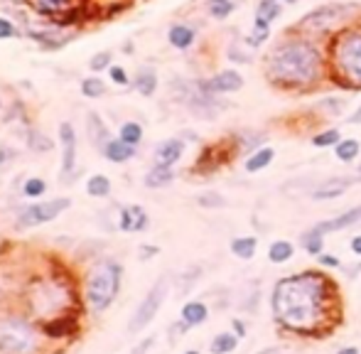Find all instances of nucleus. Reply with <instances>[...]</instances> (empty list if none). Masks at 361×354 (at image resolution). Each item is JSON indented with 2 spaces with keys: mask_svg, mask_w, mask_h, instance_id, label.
I'll return each instance as SVG.
<instances>
[{
  "mask_svg": "<svg viewBox=\"0 0 361 354\" xmlns=\"http://www.w3.org/2000/svg\"><path fill=\"white\" fill-rule=\"evenodd\" d=\"M273 317L298 335L327 337L337 325L339 286L324 271H300L276 281L271 293Z\"/></svg>",
  "mask_w": 361,
  "mask_h": 354,
  "instance_id": "1",
  "label": "nucleus"
},
{
  "mask_svg": "<svg viewBox=\"0 0 361 354\" xmlns=\"http://www.w3.org/2000/svg\"><path fill=\"white\" fill-rule=\"evenodd\" d=\"M263 74L282 94H307L329 77L327 52L320 39L288 28L263 57Z\"/></svg>",
  "mask_w": 361,
  "mask_h": 354,
  "instance_id": "2",
  "label": "nucleus"
},
{
  "mask_svg": "<svg viewBox=\"0 0 361 354\" xmlns=\"http://www.w3.org/2000/svg\"><path fill=\"white\" fill-rule=\"evenodd\" d=\"M329 79L342 89L361 91V20L347 25L327 39Z\"/></svg>",
  "mask_w": 361,
  "mask_h": 354,
  "instance_id": "3",
  "label": "nucleus"
},
{
  "mask_svg": "<svg viewBox=\"0 0 361 354\" xmlns=\"http://www.w3.org/2000/svg\"><path fill=\"white\" fill-rule=\"evenodd\" d=\"M359 15V0H329V3H322V6L312 8L310 12H305L293 28L322 42V39H329L334 32H339L347 25L356 23Z\"/></svg>",
  "mask_w": 361,
  "mask_h": 354,
  "instance_id": "4",
  "label": "nucleus"
},
{
  "mask_svg": "<svg viewBox=\"0 0 361 354\" xmlns=\"http://www.w3.org/2000/svg\"><path fill=\"white\" fill-rule=\"evenodd\" d=\"M121 275H123V268H121L118 261L113 259H101L94 264V268L86 275V303L94 313H103L108 305L116 300L121 288Z\"/></svg>",
  "mask_w": 361,
  "mask_h": 354,
  "instance_id": "5",
  "label": "nucleus"
},
{
  "mask_svg": "<svg viewBox=\"0 0 361 354\" xmlns=\"http://www.w3.org/2000/svg\"><path fill=\"white\" fill-rule=\"evenodd\" d=\"M37 332L25 317L0 320V354H34Z\"/></svg>",
  "mask_w": 361,
  "mask_h": 354,
  "instance_id": "6",
  "label": "nucleus"
},
{
  "mask_svg": "<svg viewBox=\"0 0 361 354\" xmlns=\"http://www.w3.org/2000/svg\"><path fill=\"white\" fill-rule=\"evenodd\" d=\"M167 291H169V278L167 275H163V278L155 281V286L147 291V295L136 308V313H133V317H130V322H128V332L138 335V332L145 330V327L155 320V315L160 313L165 298H167Z\"/></svg>",
  "mask_w": 361,
  "mask_h": 354,
  "instance_id": "7",
  "label": "nucleus"
},
{
  "mask_svg": "<svg viewBox=\"0 0 361 354\" xmlns=\"http://www.w3.org/2000/svg\"><path fill=\"white\" fill-rule=\"evenodd\" d=\"M72 207L69 197H54V199H45V202H32L20 212V226H42L54 222L56 217H62L67 209Z\"/></svg>",
  "mask_w": 361,
  "mask_h": 354,
  "instance_id": "8",
  "label": "nucleus"
},
{
  "mask_svg": "<svg viewBox=\"0 0 361 354\" xmlns=\"http://www.w3.org/2000/svg\"><path fill=\"white\" fill-rule=\"evenodd\" d=\"M243 77L241 72L236 69H221V72L212 74L209 79H202L197 81V86L207 94H214V96H221V94H236V91L243 89Z\"/></svg>",
  "mask_w": 361,
  "mask_h": 354,
  "instance_id": "9",
  "label": "nucleus"
},
{
  "mask_svg": "<svg viewBox=\"0 0 361 354\" xmlns=\"http://www.w3.org/2000/svg\"><path fill=\"white\" fill-rule=\"evenodd\" d=\"M59 146H62V182H72L74 170H76L79 141H76V130L69 121L59 124Z\"/></svg>",
  "mask_w": 361,
  "mask_h": 354,
  "instance_id": "10",
  "label": "nucleus"
},
{
  "mask_svg": "<svg viewBox=\"0 0 361 354\" xmlns=\"http://www.w3.org/2000/svg\"><path fill=\"white\" fill-rule=\"evenodd\" d=\"M356 182H361V175H342V177H329V180L320 182L315 190L310 192V197L315 202H327V199H337L344 195L349 187H354Z\"/></svg>",
  "mask_w": 361,
  "mask_h": 354,
  "instance_id": "11",
  "label": "nucleus"
},
{
  "mask_svg": "<svg viewBox=\"0 0 361 354\" xmlns=\"http://www.w3.org/2000/svg\"><path fill=\"white\" fill-rule=\"evenodd\" d=\"M150 226V217L141 204H128V207L121 209L118 214V229L125 234H138V231H145Z\"/></svg>",
  "mask_w": 361,
  "mask_h": 354,
  "instance_id": "12",
  "label": "nucleus"
},
{
  "mask_svg": "<svg viewBox=\"0 0 361 354\" xmlns=\"http://www.w3.org/2000/svg\"><path fill=\"white\" fill-rule=\"evenodd\" d=\"M182 155H185V143L180 138H167V141L155 146L153 160L155 165H163V168H175L182 160Z\"/></svg>",
  "mask_w": 361,
  "mask_h": 354,
  "instance_id": "13",
  "label": "nucleus"
},
{
  "mask_svg": "<svg viewBox=\"0 0 361 354\" xmlns=\"http://www.w3.org/2000/svg\"><path fill=\"white\" fill-rule=\"evenodd\" d=\"M167 42H169V47H175V50H180V52L192 50V47L197 45V28H194V25H189V23L169 25Z\"/></svg>",
  "mask_w": 361,
  "mask_h": 354,
  "instance_id": "14",
  "label": "nucleus"
},
{
  "mask_svg": "<svg viewBox=\"0 0 361 354\" xmlns=\"http://www.w3.org/2000/svg\"><path fill=\"white\" fill-rule=\"evenodd\" d=\"M359 222H361V204H359V207L347 209L344 214H339V217H332V219L317 222L315 229L320 231V234H334V231L349 229V226L359 224Z\"/></svg>",
  "mask_w": 361,
  "mask_h": 354,
  "instance_id": "15",
  "label": "nucleus"
},
{
  "mask_svg": "<svg viewBox=\"0 0 361 354\" xmlns=\"http://www.w3.org/2000/svg\"><path fill=\"white\" fill-rule=\"evenodd\" d=\"M86 130H89L91 146L96 148L99 153H101L103 148H106V143L113 138L111 130H108V126L103 124V118L99 116V113H89V118H86Z\"/></svg>",
  "mask_w": 361,
  "mask_h": 354,
  "instance_id": "16",
  "label": "nucleus"
},
{
  "mask_svg": "<svg viewBox=\"0 0 361 354\" xmlns=\"http://www.w3.org/2000/svg\"><path fill=\"white\" fill-rule=\"evenodd\" d=\"M130 86H133L141 96L150 99V96H155V91H158V86H160L158 72H155L153 67H141L136 72V77H133V81H130Z\"/></svg>",
  "mask_w": 361,
  "mask_h": 354,
  "instance_id": "17",
  "label": "nucleus"
},
{
  "mask_svg": "<svg viewBox=\"0 0 361 354\" xmlns=\"http://www.w3.org/2000/svg\"><path fill=\"white\" fill-rule=\"evenodd\" d=\"M101 155L106 157L108 163H128L130 157H136V146H128V143H123L121 138H111V141L106 143V148L101 150Z\"/></svg>",
  "mask_w": 361,
  "mask_h": 354,
  "instance_id": "18",
  "label": "nucleus"
},
{
  "mask_svg": "<svg viewBox=\"0 0 361 354\" xmlns=\"http://www.w3.org/2000/svg\"><path fill=\"white\" fill-rule=\"evenodd\" d=\"M276 160V150H273L271 146H260L258 150H254V153H249L246 155V160H243V170L246 173H260V170H265L268 165Z\"/></svg>",
  "mask_w": 361,
  "mask_h": 354,
  "instance_id": "19",
  "label": "nucleus"
},
{
  "mask_svg": "<svg viewBox=\"0 0 361 354\" xmlns=\"http://www.w3.org/2000/svg\"><path fill=\"white\" fill-rule=\"evenodd\" d=\"M175 182V170L172 168H163V165H153L147 170V175L143 177V185L150 187V190H163Z\"/></svg>",
  "mask_w": 361,
  "mask_h": 354,
  "instance_id": "20",
  "label": "nucleus"
},
{
  "mask_svg": "<svg viewBox=\"0 0 361 354\" xmlns=\"http://www.w3.org/2000/svg\"><path fill=\"white\" fill-rule=\"evenodd\" d=\"M209 317V308L202 300H189V303L182 305V322H187L189 327H197L202 322H207Z\"/></svg>",
  "mask_w": 361,
  "mask_h": 354,
  "instance_id": "21",
  "label": "nucleus"
},
{
  "mask_svg": "<svg viewBox=\"0 0 361 354\" xmlns=\"http://www.w3.org/2000/svg\"><path fill=\"white\" fill-rule=\"evenodd\" d=\"M293 256H295V246H293V242H288V239H276V242L268 246V261L276 266L288 264Z\"/></svg>",
  "mask_w": 361,
  "mask_h": 354,
  "instance_id": "22",
  "label": "nucleus"
},
{
  "mask_svg": "<svg viewBox=\"0 0 361 354\" xmlns=\"http://www.w3.org/2000/svg\"><path fill=\"white\" fill-rule=\"evenodd\" d=\"M268 37H271V23L254 17V30H251V35H246L243 45L251 47V50H258V47H263L268 42Z\"/></svg>",
  "mask_w": 361,
  "mask_h": 354,
  "instance_id": "23",
  "label": "nucleus"
},
{
  "mask_svg": "<svg viewBox=\"0 0 361 354\" xmlns=\"http://www.w3.org/2000/svg\"><path fill=\"white\" fill-rule=\"evenodd\" d=\"M258 248V239L256 236H236L231 242V253L241 261H251Z\"/></svg>",
  "mask_w": 361,
  "mask_h": 354,
  "instance_id": "24",
  "label": "nucleus"
},
{
  "mask_svg": "<svg viewBox=\"0 0 361 354\" xmlns=\"http://www.w3.org/2000/svg\"><path fill=\"white\" fill-rule=\"evenodd\" d=\"M361 153V143L356 138H342V141L334 146V155H337L339 163H354Z\"/></svg>",
  "mask_w": 361,
  "mask_h": 354,
  "instance_id": "25",
  "label": "nucleus"
},
{
  "mask_svg": "<svg viewBox=\"0 0 361 354\" xmlns=\"http://www.w3.org/2000/svg\"><path fill=\"white\" fill-rule=\"evenodd\" d=\"M32 3L42 15H62L76 6V0H32Z\"/></svg>",
  "mask_w": 361,
  "mask_h": 354,
  "instance_id": "26",
  "label": "nucleus"
},
{
  "mask_svg": "<svg viewBox=\"0 0 361 354\" xmlns=\"http://www.w3.org/2000/svg\"><path fill=\"white\" fill-rule=\"evenodd\" d=\"M280 15H282L280 0H258V6H256V17L258 20H265V23L273 25Z\"/></svg>",
  "mask_w": 361,
  "mask_h": 354,
  "instance_id": "27",
  "label": "nucleus"
},
{
  "mask_svg": "<svg viewBox=\"0 0 361 354\" xmlns=\"http://www.w3.org/2000/svg\"><path fill=\"white\" fill-rule=\"evenodd\" d=\"M300 246L305 248L310 256H320L322 251H324V234H320V231L312 226V229H307L305 234H302V239H300Z\"/></svg>",
  "mask_w": 361,
  "mask_h": 354,
  "instance_id": "28",
  "label": "nucleus"
},
{
  "mask_svg": "<svg viewBox=\"0 0 361 354\" xmlns=\"http://www.w3.org/2000/svg\"><path fill=\"white\" fill-rule=\"evenodd\" d=\"M81 96L84 99H101L103 94H106V81H103L101 77H96V74H91V77L81 79Z\"/></svg>",
  "mask_w": 361,
  "mask_h": 354,
  "instance_id": "29",
  "label": "nucleus"
},
{
  "mask_svg": "<svg viewBox=\"0 0 361 354\" xmlns=\"http://www.w3.org/2000/svg\"><path fill=\"white\" fill-rule=\"evenodd\" d=\"M236 344H238V337L234 335V332H221V335H216V337L212 340L209 352L212 354H231L234 349H236Z\"/></svg>",
  "mask_w": 361,
  "mask_h": 354,
  "instance_id": "30",
  "label": "nucleus"
},
{
  "mask_svg": "<svg viewBox=\"0 0 361 354\" xmlns=\"http://www.w3.org/2000/svg\"><path fill=\"white\" fill-rule=\"evenodd\" d=\"M118 138L123 143H128V146H141L143 143V126L138 124V121H125L123 126H121L118 130Z\"/></svg>",
  "mask_w": 361,
  "mask_h": 354,
  "instance_id": "31",
  "label": "nucleus"
},
{
  "mask_svg": "<svg viewBox=\"0 0 361 354\" xmlns=\"http://www.w3.org/2000/svg\"><path fill=\"white\" fill-rule=\"evenodd\" d=\"M86 192L91 197H108L111 195V180H108L106 175H91L89 182H86Z\"/></svg>",
  "mask_w": 361,
  "mask_h": 354,
  "instance_id": "32",
  "label": "nucleus"
},
{
  "mask_svg": "<svg viewBox=\"0 0 361 354\" xmlns=\"http://www.w3.org/2000/svg\"><path fill=\"white\" fill-rule=\"evenodd\" d=\"M339 141H342L339 128H324V130H320V133L312 135V146L315 148H334Z\"/></svg>",
  "mask_w": 361,
  "mask_h": 354,
  "instance_id": "33",
  "label": "nucleus"
},
{
  "mask_svg": "<svg viewBox=\"0 0 361 354\" xmlns=\"http://www.w3.org/2000/svg\"><path fill=\"white\" fill-rule=\"evenodd\" d=\"M234 10H236L234 0H214V3H209V15L214 20H226V17L234 15Z\"/></svg>",
  "mask_w": 361,
  "mask_h": 354,
  "instance_id": "34",
  "label": "nucleus"
},
{
  "mask_svg": "<svg viewBox=\"0 0 361 354\" xmlns=\"http://www.w3.org/2000/svg\"><path fill=\"white\" fill-rule=\"evenodd\" d=\"M111 67H113V52H108V50L96 52V55L89 59V69L94 74L103 72V69H111Z\"/></svg>",
  "mask_w": 361,
  "mask_h": 354,
  "instance_id": "35",
  "label": "nucleus"
},
{
  "mask_svg": "<svg viewBox=\"0 0 361 354\" xmlns=\"http://www.w3.org/2000/svg\"><path fill=\"white\" fill-rule=\"evenodd\" d=\"M197 204L204 209H221V207H226V199L219 195V192H202V195L197 197Z\"/></svg>",
  "mask_w": 361,
  "mask_h": 354,
  "instance_id": "36",
  "label": "nucleus"
},
{
  "mask_svg": "<svg viewBox=\"0 0 361 354\" xmlns=\"http://www.w3.org/2000/svg\"><path fill=\"white\" fill-rule=\"evenodd\" d=\"M28 143H30V148H32V150H37V153H47V150H52V148H54V141H52V138H47L45 133H40V130H32V133H30V138H28Z\"/></svg>",
  "mask_w": 361,
  "mask_h": 354,
  "instance_id": "37",
  "label": "nucleus"
},
{
  "mask_svg": "<svg viewBox=\"0 0 361 354\" xmlns=\"http://www.w3.org/2000/svg\"><path fill=\"white\" fill-rule=\"evenodd\" d=\"M47 192V182L42 177H28V182L23 185V195L25 197H42Z\"/></svg>",
  "mask_w": 361,
  "mask_h": 354,
  "instance_id": "38",
  "label": "nucleus"
},
{
  "mask_svg": "<svg viewBox=\"0 0 361 354\" xmlns=\"http://www.w3.org/2000/svg\"><path fill=\"white\" fill-rule=\"evenodd\" d=\"M45 332L50 337H64V335H72V320H56L45 325Z\"/></svg>",
  "mask_w": 361,
  "mask_h": 354,
  "instance_id": "39",
  "label": "nucleus"
},
{
  "mask_svg": "<svg viewBox=\"0 0 361 354\" xmlns=\"http://www.w3.org/2000/svg\"><path fill=\"white\" fill-rule=\"evenodd\" d=\"M317 108H329V113H332V116H339V113H344L347 99H342V101H339L337 96H327V99H322V101L317 104Z\"/></svg>",
  "mask_w": 361,
  "mask_h": 354,
  "instance_id": "40",
  "label": "nucleus"
},
{
  "mask_svg": "<svg viewBox=\"0 0 361 354\" xmlns=\"http://www.w3.org/2000/svg\"><path fill=\"white\" fill-rule=\"evenodd\" d=\"M108 77L113 79V84L116 86H128L133 79L128 77V72H125V67H121V64H113L111 69H108Z\"/></svg>",
  "mask_w": 361,
  "mask_h": 354,
  "instance_id": "41",
  "label": "nucleus"
},
{
  "mask_svg": "<svg viewBox=\"0 0 361 354\" xmlns=\"http://www.w3.org/2000/svg\"><path fill=\"white\" fill-rule=\"evenodd\" d=\"M229 59H231V62H236V64H249L254 57H251L249 52L238 50V45H231V47H229Z\"/></svg>",
  "mask_w": 361,
  "mask_h": 354,
  "instance_id": "42",
  "label": "nucleus"
},
{
  "mask_svg": "<svg viewBox=\"0 0 361 354\" xmlns=\"http://www.w3.org/2000/svg\"><path fill=\"white\" fill-rule=\"evenodd\" d=\"M17 35V28L12 25V20L0 15V39H12Z\"/></svg>",
  "mask_w": 361,
  "mask_h": 354,
  "instance_id": "43",
  "label": "nucleus"
},
{
  "mask_svg": "<svg viewBox=\"0 0 361 354\" xmlns=\"http://www.w3.org/2000/svg\"><path fill=\"white\" fill-rule=\"evenodd\" d=\"M317 261H320V266H324V268H339V266H342V261L327 251H322L320 256H317Z\"/></svg>",
  "mask_w": 361,
  "mask_h": 354,
  "instance_id": "44",
  "label": "nucleus"
},
{
  "mask_svg": "<svg viewBox=\"0 0 361 354\" xmlns=\"http://www.w3.org/2000/svg\"><path fill=\"white\" fill-rule=\"evenodd\" d=\"M153 344H155V337H145V340H143V342L138 344V347L133 349V352H130V354H147V349L153 347Z\"/></svg>",
  "mask_w": 361,
  "mask_h": 354,
  "instance_id": "45",
  "label": "nucleus"
},
{
  "mask_svg": "<svg viewBox=\"0 0 361 354\" xmlns=\"http://www.w3.org/2000/svg\"><path fill=\"white\" fill-rule=\"evenodd\" d=\"M231 327H234V335H236V337H246V322H243V320L234 317V320H231Z\"/></svg>",
  "mask_w": 361,
  "mask_h": 354,
  "instance_id": "46",
  "label": "nucleus"
},
{
  "mask_svg": "<svg viewBox=\"0 0 361 354\" xmlns=\"http://www.w3.org/2000/svg\"><path fill=\"white\" fill-rule=\"evenodd\" d=\"M158 251H160L158 246H141V259H143V261L153 259V256H155Z\"/></svg>",
  "mask_w": 361,
  "mask_h": 354,
  "instance_id": "47",
  "label": "nucleus"
},
{
  "mask_svg": "<svg viewBox=\"0 0 361 354\" xmlns=\"http://www.w3.org/2000/svg\"><path fill=\"white\" fill-rule=\"evenodd\" d=\"M349 248H351V253H354V256H361V234H356L354 239H351Z\"/></svg>",
  "mask_w": 361,
  "mask_h": 354,
  "instance_id": "48",
  "label": "nucleus"
},
{
  "mask_svg": "<svg viewBox=\"0 0 361 354\" xmlns=\"http://www.w3.org/2000/svg\"><path fill=\"white\" fill-rule=\"evenodd\" d=\"M347 124H351V126H356V124H361V104H359V108H356L354 113H351L349 118H347Z\"/></svg>",
  "mask_w": 361,
  "mask_h": 354,
  "instance_id": "49",
  "label": "nucleus"
},
{
  "mask_svg": "<svg viewBox=\"0 0 361 354\" xmlns=\"http://www.w3.org/2000/svg\"><path fill=\"white\" fill-rule=\"evenodd\" d=\"M337 354H359V349H356V347H344V349H339Z\"/></svg>",
  "mask_w": 361,
  "mask_h": 354,
  "instance_id": "50",
  "label": "nucleus"
},
{
  "mask_svg": "<svg viewBox=\"0 0 361 354\" xmlns=\"http://www.w3.org/2000/svg\"><path fill=\"white\" fill-rule=\"evenodd\" d=\"M359 271H361V264H356V266H351V268L347 271V273H349V278H354V275L359 273Z\"/></svg>",
  "mask_w": 361,
  "mask_h": 354,
  "instance_id": "51",
  "label": "nucleus"
},
{
  "mask_svg": "<svg viewBox=\"0 0 361 354\" xmlns=\"http://www.w3.org/2000/svg\"><path fill=\"white\" fill-rule=\"evenodd\" d=\"M282 6H295V3H298V0H280Z\"/></svg>",
  "mask_w": 361,
  "mask_h": 354,
  "instance_id": "52",
  "label": "nucleus"
},
{
  "mask_svg": "<svg viewBox=\"0 0 361 354\" xmlns=\"http://www.w3.org/2000/svg\"><path fill=\"white\" fill-rule=\"evenodd\" d=\"M276 352H278V349L271 347V349H263V352H258V354H276Z\"/></svg>",
  "mask_w": 361,
  "mask_h": 354,
  "instance_id": "53",
  "label": "nucleus"
},
{
  "mask_svg": "<svg viewBox=\"0 0 361 354\" xmlns=\"http://www.w3.org/2000/svg\"><path fill=\"white\" fill-rule=\"evenodd\" d=\"M185 354H199V352H197V349H189V352H185Z\"/></svg>",
  "mask_w": 361,
  "mask_h": 354,
  "instance_id": "54",
  "label": "nucleus"
},
{
  "mask_svg": "<svg viewBox=\"0 0 361 354\" xmlns=\"http://www.w3.org/2000/svg\"><path fill=\"white\" fill-rule=\"evenodd\" d=\"M0 108H3V99H0Z\"/></svg>",
  "mask_w": 361,
  "mask_h": 354,
  "instance_id": "55",
  "label": "nucleus"
},
{
  "mask_svg": "<svg viewBox=\"0 0 361 354\" xmlns=\"http://www.w3.org/2000/svg\"><path fill=\"white\" fill-rule=\"evenodd\" d=\"M209 3H214V0H209Z\"/></svg>",
  "mask_w": 361,
  "mask_h": 354,
  "instance_id": "56",
  "label": "nucleus"
}]
</instances>
